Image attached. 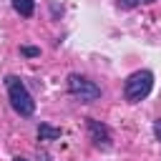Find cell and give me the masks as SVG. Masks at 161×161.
Instances as JSON below:
<instances>
[{
  "instance_id": "10",
  "label": "cell",
  "mask_w": 161,
  "mask_h": 161,
  "mask_svg": "<svg viewBox=\"0 0 161 161\" xmlns=\"http://www.w3.org/2000/svg\"><path fill=\"white\" fill-rule=\"evenodd\" d=\"M15 161H28V158H23V156H18V158H15Z\"/></svg>"
},
{
  "instance_id": "9",
  "label": "cell",
  "mask_w": 161,
  "mask_h": 161,
  "mask_svg": "<svg viewBox=\"0 0 161 161\" xmlns=\"http://www.w3.org/2000/svg\"><path fill=\"white\" fill-rule=\"evenodd\" d=\"M153 133H156V138L161 141V121H156V123H153Z\"/></svg>"
},
{
  "instance_id": "5",
  "label": "cell",
  "mask_w": 161,
  "mask_h": 161,
  "mask_svg": "<svg viewBox=\"0 0 161 161\" xmlns=\"http://www.w3.org/2000/svg\"><path fill=\"white\" fill-rule=\"evenodd\" d=\"M13 8H15V13H20L23 18H30L33 10H35V0H13Z\"/></svg>"
},
{
  "instance_id": "4",
  "label": "cell",
  "mask_w": 161,
  "mask_h": 161,
  "mask_svg": "<svg viewBox=\"0 0 161 161\" xmlns=\"http://www.w3.org/2000/svg\"><path fill=\"white\" fill-rule=\"evenodd\" d=\"M88 131H91V138H93L96 143H108V141H111V136H108V128H106L103 123L93 121V118H88Z\"/></svg>"
},
{
  "instance_id": "7",
  "label": "cell",
  "mask_w": 161,
  "mask_h": 161,
  "mask_svg": "<svg viewBox=\"0 0 161 161\" xmlns=\"http://www.w3.org/2000/svg\"><path fill=\"white\" fill-rule=\"evenodd\" d=\"M20 50H23V55H30V58L40 55V48H33V45H25V48H20Z\"/></svg>"
},
{
  "instance_id": "1",
  "label": "cell",
  "mask_w": 161,
  "mask_h": 161,
  "mask_svg": "<svg viewBox=\"0 0 161 161\" xmlns=\"http://www.w3.org/2000/svg\"><path fill=\"white\" fill-rule=\"evenodd\" d=\"M5 86H8V96H10L13 111L20 113V116H33L35 101H33V96L28 93V88L23 86V80L15 78V75H10V78H5Z\"/></svg>"
},
{
  "instance_id": "3",
  "label": "cell",
  "mask_w": 161,
  "mask_h": 161,
  "mask_svg": "<svg viewBox=\"0 0 161 161\" xmlns=\"http://www.w3.org/2000/svg\"><path fill=\"white\" fill-rule=\"evenodd\" d=\"M68 91H70L75 98H80L83 103H91V101L101 98V88H98L93 80H88V78L78 75V73L68 75Z\"/></svg>"
},
{
  "instance_id": "6",
  "label": "cell",
  "mask_w": 161,
  "mask_h": 161,
  "mask_svg": "<svg viewBox=\"0 0 161 161\" xmlns=\"http://www.w3.org/2000/svg\"><path fill=\"white\" fill-rule=\"evenodd\" d=\"M38 136H40V141H53V138H60V128H53L48 123H40L38 126Z\"/></svg>"
},
{
  "instance_id": "8",
  "label": "cell",
  "mask_w": 161,
  "mask_h": 161,
  "mask_svg": "<svg viewBox=\"0 0 161 161\" xmlns=\"http://www.w3.org/2000/svg\"><path fill=\"white\" fill-rule=\"evenodd\" d=\"M138 3H153V0H121L123 8H133V5H138Z\"/></svg>"
},
{
  "instance_id": "2",
  "label": "cell",
  "mask_w": 161,
  "mask_h": 161,
  "mask_svg": "<svg viewBox=\"0 0 161 161\" xmlns=\"http://www.w3.org/2000/svg\"><path fill=\"white\" fill-rule=\"evenodd\" d=\"M151 86H153V75H151L148 70H136V73L126 80L123 93H126V98H128L131 103H138V101H143V98L151 93Z\"/></svg>"
}]
</instances>
